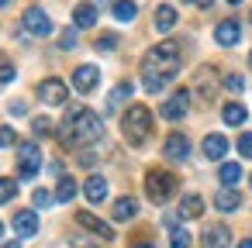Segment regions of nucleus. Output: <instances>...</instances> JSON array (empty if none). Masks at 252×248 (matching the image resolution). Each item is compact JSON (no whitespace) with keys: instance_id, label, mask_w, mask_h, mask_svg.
Here are the masks:
<instances>
[{"instance_id":"obj_26","label":"nucleus","mask_w":252,"mask_h":248,"mask_svg":"<svg viewBox=\"0 0 252 248\" xmlns=\"http://www.w3.org/2000/svg\"><path fill=\"white\" fill-rule=\"evenodd\" d=\"M142 83H145V90H149V93H159L169 80H166V76H156V73H145V76H142Z\"/></svg>"},{"instance_id":"obj_30","label":"nucleus","mask_w":252,"mask_h":248,"mask_svg":"<svg viewBox=\"0 0 252 248\" xmlns=\"http://www.w3.org/2000/svg\"><path fill=\"white\" fill-rule=\"evenodd\" d=\"M76 38H80L76 28H66V31L59 35V49H76Z\"/></svg>"},{"instance_id":"obj_24","label":"nucleus","mask_w":252,"mask_h":248,"mask_svg":"<svg viewBox=\"0 0 252 248\" xmlns=\"http://www.w3.org/2000/svg\"><path fill=\"white\" fill-rule=\"evenodd\" d=\"M173 25H176V11H173L169 4H162V7L156 11V28H159V31H169Z\"/></svg>"},{"instance_id":"obj_14","label":"nucleus","mask_w":252,"mask_h":248,"mask_svg":"<svg viewBox=\"0 0 252 248\" xmlns=\"http://www.w3.org/2000/svg\"><path fill=\"white\" fill-rule=\"evenodd\" d=\"M231 245V231L224 224H214L204 231V248H228Z\"/></svg>"},{"instance_id":"obj_40","label":"nucleus","mask_w":252,"mask_h":248,"mask_svg":"<svg viewBox=\"0 0 252 248\" xmlns=\"http://www.w3.org/2000/svg\"><path fill=\"white\" fill-rule=\"evenodd\" d=\"M214 4V0H197V7H211Z\"/></svg>"},{"instance_id":"obj_35","label":"nucleus","mask_w":252,"mask_h":248,"mask_svg":"<svg viewBox=\"0 0 252 248\" xmlns=\"http://www.w3.org/2000/svg\"><path fill=\"white\" fill-rule=\"evenodd\" d=\"M224 86H228V90H231V93H242V90H245V80H242V76H235V73H231V76H224Z\"/></svg>"},{"instance_id":"obj_8","label":"nucleus","mask_w":252,"mask_h":248,"mask_svg":"<svg viewBox=\"0 0 252 248\" xmlns=\"http://www.w3.org/2000/svg\"><path fill=\"white\" fill-rule=\"evenodd\" d=\"M187 110H190V90H176V93L162 104V117H166V121H180Z\"/></svg>"},{"instance_id":"obj_37","label":"nucleus","mask_w":252,"mask_h":248,"mask_svg":"<svg viewBox=\"0 0 252 248\" xmlns=\"http://www.w3.org/2000/svg\"><path fill=\"white\" fill-rule=\"evenodd\" d=\"M18 76V69H11V66H0V86H4V83H11Z\"/></svg>"},{"instance_id":"obj_11","label":"nucleus","mask_w":252,"mask_h":248,"mask_svg":"<svg viewBox=\"0 0 252 248\" xmlns=\"http://www.w3.org/2000/svg\"><path fill=\"white\" fill-rule=\"evenodd\" d=\"M76 224H80V227H87V231H94L97 238H107V241L114 238V227H111L107 220H100V217H94L90 210H80V214H76Z\"/></svg>"},{"instance_id":"obj_47","label":"nucleus","mask_w":252,"mask_h":248,"mask_svg":"<svg viewBox=\"0 0 252 248\" xmlns=\"http://www.w3.org/2000/svg\"><path fill=\"white\" fill-rule=\"evenodd\" d=\"M0 234H4V224H0Z\"/></svg>"},{"instance_id":"obj_22","label":"nucleus","mask_w":252,"mask_h":248,"mask_svg":"<svg viewBox=\"0 0 252 248\" xmlns=\"http://www.w3.org/2000/svg\"><path fill=\"white\" fill-rule=\"evenodd\" d=\"M218 179H221L228 190H235V186H238V179H242V165H238V162H224V165H221V172H218Z\"/></svg>"},{"instance_id":"obj_32","label":"nucleus","mask_w":252,"mask_h":248,"mask_svg":"<svg viewBox=\"0 0 252 248\" xmlns=\"http://www.w3.org/2000/svg\"><path fill=\"white\" fill-rule=\"evenodd\" d=\"M169 248H190V234H187L183 227H176V231H173V245H169Z\"/></svg>"},{"instance_id":"obj_36","label":"nucleus","mask_w":252,"mask_h":248,"mask_svg":"<svg viewBox=\"0 0 252 248\" xmlns=\"http://www.w3.org/2000/svg\"><path fill=\"white\" fill-rule=\"evenodd\" d=\"M32 200H35V207H49V203H52L56 196H52L49 190H35V196H32Z\"/></svg>"},{"instance_id":"obj_19","label":"nucleus","mask_w":252,"mask_h":248,"mask_svg":"<svg viewBox=\"0 0 252 248\" xmlns=\"http://www.w3.org/2000/svg\"><path fill=\"white\" fill-rule=\"evenodd\" d=\"M83 190H87V200H90V203H100V200L107 196V179H104V176H90Z\"/></svg>"},{"instance_id":"obj_2","label":"nucleus","mask_w":252,"mask_h":248,"mask_svg":"<svg viewBox=\"0 0 252 248\" xmlns=\"http://www.w3.org/2000/svg\"><path fill=\"white\" fill-rule=\"evenodd\" d=\"M142 73H156V76H166L173 80L180 73V45L176 42H159L145 52L142 59Z\"/></svg>"},{"instance_id":"obj_31","label":"nucleus","mask_w":252,"mask_h":248,"mask_svg":"<svg viewBox=\"0 0 252 248\" xmlns=\"http://www.w3.org/2000/svg\"><path fill=\"white\" fill-rule=\"evenodd\" d=\"M118 49V35H100L97 38V52H114Z\"/></svg>"},{"instance_id":"obj_38","label":"nucleus","mask_w":252,"mask_h":248,"mask_svg":"<svg viewBox=\"0 0 252 248\" xmlns=\"http://www.w3.org/2000/svg\"><path fill=\"white\" fill-rule=\"evenodd\" d=\"M73 248H94V245H90V241L80 234V238H73Z\"/></svg>"},{"instance_id":"obj_4","label":"nucleus","mask_w":252,"mask_h":248,"mask_svg":"<svg viewBox=\"0 0 252 248\" xmlns=\"http://www.w3.org/2000/svg\"><path fill=\"white\" fill-rule=\"evenodd\" d=\"M145 193H149L152 203H166V200L176 193V176L166 172V169H149V176H145Z\"/></svg>"},{"instance_id":"obj_41","label":"nucleus","mask_w":252,"mask_h":248,"mask_svg":"<svg viewBox=\"0 0 252 248\" xmlns=\"http://www.w3.org/2000/svg\"><path fill=\"white\" fill-rule=\"evenodd\" d=\"M238 248H252V238H245V241H242V245H238Z\"/></svg>"},{"instance_id":"obj_39","label":"nucleus","mask_w":252,"mask_h":248,"mask_svg":"<svg viewBox=\"0 0 252 248\" xmlns=\"http://www.w3.org/2000/svg\"><path fill=\"white\" fill-rule=\"evenodd\" d=\"M0 248H21V241H0Z\"/></svg>"},{"instance_id":"obj_27","label":"nucleus","mask_w":252,"mask_h":248,"mask_svg":"<svg viewBox=\"0 0 252 248\" xmlns=\"http://www.w3.org/2000/svg\"><path fill=\"white\" fill-rule=\"evenodd\" d=\"M131 90H135L131 83H118V86H114V93H111V100H107V110H111V107H118V104L131 93Z\"/></svg>"},{"instance_id":"obj_29","label":"nucleus","mask_w":252,"mask_h":248,"mask_svg":"<svg viewBox=\"0 0 252 248\" xmlns=\"http://www.w3.org/2000/svg\"><path fill=\"white\" fill-rule=\"evenodd\" d=\"M32 128H35V135H38V138H49V135H52V121H49V117H35V121H32Z\"/></svg>"},{"instance_id":"obj_6","label":"nucleus","mask_w":252,"mask_h":248,"mask_svg":"<svg viewBox=\"0 0 252 248\" xmlns=\"http://www.w3.org/2000/svg\"><path fill=\"white\" fill-rule=\"evenodd\" d=\"M21 28H25L28 35H38V38H42V35L52 31V18H49L45 11H38V7H28L25 18H21Z\"/></svg>"},{"instance_id":"obj_1","label":"nucleus","mask_w":252,"mask_h":248,"mask_svg":"<svg viewBox=\"0 0 252 248\" xmlns=\"http://www.w3.org/2000/svg\"><path fill=\"white\" fill-rule=\"evenodd\" d=\"M59 141L66 145V148H73V145H90V141H97L100 135H104V124H100V114H94V110H87V107H69L66 110V121L59 124Z\"/></svg>"},{"instance_id":"obj_17","label":"nucleus","mask_w":252,"mask_h":248,"mask_svg":"<svg viewBox=\"0 0 252 248\" xmlns=\"http://www.w3.org/2000/svg\"><path fill=\"white\" fill-rule=\"evenodd\" d=\"M73 25H76V28H94V25H97V7H94V4H80V7L73 11Z\"/></svg>"},{"instance_id":"obj_44","label":"nucleus","mask_w":252,"mask_h":248,"mask_svg":"<svg viewBox=\"0 0 252 248\" xmlns=\"http://www.w3.org/2000/svg\"><path fill=\"white\" fill-rule=\"evenodd\" d=\"M228 4H242V0H228Z\"/></svg>"},{"instance_id":"obj_43","label":"nucleus","mask_w":252,"mask_h":248,"mask_svg":"<svg viewBox=\"0 0 252 248\" xmlns=\"http://www.w3.org/2000/svg\"><path fill=\"white\" fill-rule=\"evenodd\" d=\"M94 4H111V0H94Z\"/></svg>"},{"instance_id":"obj_12","label":"nucleus","mask_w":252,"mask_h":248,"mask_svg":"<svg viewBox=\"0 0 252 248\" xmlns=\"http://www.w3.org/2000/svg\"><path fill=\"white\" fill-rule=\"evenodd\" d=\"M162 152H166V159H173V162H180V159H187V155H190V141H187V135H180V131H173V135L166 138V145H162Z\"/></svg>"},{"instance_id":"obj_21","label":"nucleus","mask_w":252,"mask_h":248,"mask_svg":"<svg viewBox=\"0 0 252 248\" xmlns=\"http://www.w3.org/2000/svg\"><path fill=\"white\" fill-rule=\"evenodd\" d=\"M114 220H131L135 214H138V203L131 200V196H121V200H114Z\"/></svg>"},{"instance_id":"obj_10","label":"nucleus","mask_w":252,"mask_h":248,"mask_svg":"<svg viewBox=\"0 0 252 248\" xmlns=\"http://www.w3.org/2000/svg\"><path fill=\"white\" fill-rule=\"evenodd\" d=\"M97 83H100V69H97V66H90V62H87V66L73 69V86H76L80 93H90Z\"/></svg>"},{"instance_id":"obj_7","label":"nucleus","mask_w":252,"mask_h":248,"mask_svg":"<svg viewBox=\"0 0 252 248\" xmlns=\"http://www.w3.org/2000/svg\"><path fill=\"white\" fill-rule=\"evenodd\" d=\"M66 93H69V90H66V83H63V80H56V76L38 83V97H42L45 104H52V107L66 104Z\"/></svg>"},{"instance_id":"obj_18","label":"nucleus","mask_w":252,"mask_h":248,"mask_svg":"<svg viewBox=\"0 0 252 248\" xmlns=\"http://www.w3.org/2000/svg\"><path fill=\"white\" fill-rule=\"evenodd\" d=\"M221 117H224V124H231V128H238V124H245V117H249V110L242 107V104H224L221 107Z\"/></svg>"},{"instance_id":"obj_20","label":"nucleus","mask_w":252,"mask_h":248,"mask_svg":"<svg viewBox=\"0 0 252 248\" xmlns=\"http://www.w3.org/2000/svg\"><path fill=\"white\" fill-rule=\"evenodd\" d=\"M204 214V200L197 196V193H190V196H183V203H180V217H187V220H193V217H200Z\"/></svg>"},{"instance_id":"obj_33","label":"nucleus","mask_w":252,"mask_h":248,"mask_svg":"<svg viewBox=\"0 0 252 248\" xmlns=\"http://www.w3.org/2000/svg\"><path fill=\"white\" fill-rule=\"evenodd\" d=\"M238 152H242L245 159H252V131H245V135H238Z\"/></svg>"},{"instance_id":"obj_16","label":"nucleus","mask_w":252,"mask_h":248,"mask_svg":"<svg viewBox=\"0 0 252 248\" xmlns=\"http://www.w3.org/2000/svg\"><path fill=\"white\" fill-rule=\"evenodd\" d=\"M224 152H228V138H224V135H207V138H204V155H207V159L218 162V159H224Z\"/></svg>"},{"instance_id":"obj_25","label":"nucleus","mask_w":252,"mask_h":248,"mask_svg":"<svg viewBox=\"0 0 252 248\" xmlns=\"http://www.w3.org/2000/svg\"><path fill=\"white\" fill-rule=\"evenodd\" d=\"M135 14H138L135 0H118V4H114V18H118V21H131Z\"/></svg>"},{"instance_id":"obj_3","label":"nucleus","mask_w":252,"mask_h":248,"mask_svg":"<svg viewBox=\"0 0 252 248\" xmlns=\"http://www.w3.org/2000/svg\"><path fill=\"white\" fill-rule=\"evenodd\" d=\"M121 131H125L128 145H145L152 135V110L145 104H131L121 117Z\"/></svg>"},{"instance_id":"obj_34","label":"nucleus","mask_w":252,"mask_h":248,"mask_svg":"<svg viewBox=\"0 0 252 248\" xmlns=\"http://www.w3.org/2000/svg\"><path fill=\"white\" fill-rule=\"evenodd\" d=\"M11 145H18L14 128H0V148H11Z\"/></svg>"},{"instance_id":"obj_13","label":"nucleus","mask_w":252,"mask_h":248,"mask_svg":"<svg viewBox=\"0 0 252 248\" xmlns=\"http://www.w3.org/2000/svg\"><path fill=\"white\" fill-rule=\"evenodd\" d=\"M14 231L21 238H35L38 234V214L35 210H18L14 214Z\"/></svg>"},{"instance_id":"obj_5","label":"nucleus","mask_w":252,"mask_h":248,"mask_svg":"<svg viewBox=\"0 0 252 248\" xmlns=\"http://www.w3.org/2000/svg\"><path fill=\"white\" fill-rule=\"evenodd\" d=\"M18 169H21L25 179H32V176L42 169V152H38L35 141H21V145H18Z\"/></svg>"},{"instance_id":"obj_23","label":"nucleus","mask_w":252,"mask_h":248,"mask_svg":"<svg viewBox=\"0 0 252 248\" xmlns=\"http://www.w3.org/2000/svg\"><path fill=\"white\" fill-rule=\"evenodd\" d=\"M76 190H80V186H76V179H73V176H63V179H59V186H56V200H59V203H69V200L76 196Z\"/></svg>"},{"instance_id":"obj_28","label":"nucleus","mask_w":252,"mask_h":248,"mask_svg":"<svg viewBox=\"0 0 252 248\" xmlns=\"http://www.w3.org/2000/svg\"><path fill=\"white\" fill-rule=\"evenodd\" d=\"M18 196V179H0V203H7Z\"/></svg>"},{"instance_id":"obj_9","label":"nucleus","mask_w":252,"mask_h":248,"mask_svg":"<svg viewBox=\"0 0 252 248\" xmlns=\"http://www.w3.org/2000/svg\"><path fill=\"white\" fill-rule=\"evenodd\" d=\"M214 38H218V45H224V49H231V45H238V42H242V25H238L235 18H228V21H221V25L214 28Z\"/></svg>"},{"instance_id":"obj_45","label":"nucleus","mask_w":252,"mask_h":248,"mask_svg":"<svg viewBox=\"0 0 252 248\" xmlns=\"http://www.w3.org/2000/svg\"><path fill=\"white\" fill-rule=\"evenodd\" d=\"M249 69H252V55H249Z\"/></svg>"},{"instance_id":"obj_46","label":"nucleus","mask_w":252,"mask_h":248,"mask_svg":"<svg viewBox=\"0 0 252 248\" xmlns=\"http://www.w3.org/2000/svg\"><path fill=\"white\" fill-rule=\"evenodd\" d=\"M4 4H7V0H0V7H4Z\"/></svg>"},{"instance_id":"obj_42","label":"nucleus","mask_w":252,"mask_h":248,"mask_svg":"<svg viewBox=\"0 0 252 248\" xmlns=\"http://www.w3.org/2000/svg\"><path fill=\"white\" fill-rule=\"evenodd\" d=\"M131 248H152V245H145V241H138V245H131Z\"/></svg>"},{"instance_id":"obj_15","label":"nucleus","mask_w":252,"mask_h":248,"mask_svg":"<svg viewBox=\"0 0 252 248\" xmlns=\"http://www.w3.org/2000/svg\"><path fill=\"white\" fill-rule=\"evenodd\" d=\"M214 207H218V210H224V214L238 210V207H242L238 190H228V186H224V190H218V193H214Z\"/></svg>"}]
</instances>
